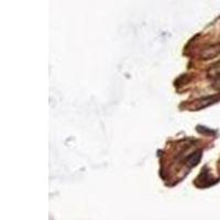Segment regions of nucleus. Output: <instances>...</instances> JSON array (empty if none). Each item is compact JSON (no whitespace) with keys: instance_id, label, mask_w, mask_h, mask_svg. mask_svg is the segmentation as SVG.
Returning <instances> with one entry per match:
<instances>
[{"instance_id":"1","label":"nucleus","mask_w":220,"mask_h":220,"mask_svg":"<svg viewBox=\"0 0 220 220\" xmlns=\"http://www.w3.org/2000/svg\"><path fill=\"white\" fill-rule=\"evenodd\" d=\"M219 99H220V96L215 95V96H209V97H205V98L196 100V109H197V110H200V109H204V108H206V107H209L210 105L217 102Z\"/></svg>"},{"instance_id":"2","label":"nucleus","mask_w":220,"mask_h":220,"mask_svg":"<svg viewBox=\"0 0 220 220\" xmlns=\"http://www.w3.org/2000/svg\"><path fill=\"white\" fill-rule=\"evenodd\" d=\"M200 158H201V151H197L196 153H193L188 156V158H187V164L189 166H196L199 163Z\"/></svg>"},{"instance_id":"3","label":"nucleus","mask_w":220,"mask_h":220,"mask_svg":"<svg viewBox=\"0 0 220 220\" xmlns=\"http://www.w3.org/2000/svg\"><path fill=\"white\" fill-rule=\"evenodd\" d=\"M208 76L211 78H219L220 77V61L214 64L209 71H208Z\"/></svg>"},{"instance_id":"4","label":"nucleus","mask_w":220,"mask_h":220,"mask_svg":"<svg viewBox=\"0 0 220 220\" xmlns=\"http://www.w3.org/2000/svg\"><path fill=\"white\" fill-rule=\"evenodd\" d=\"M218 170H219V172H220V161H219V164H218Z\"/></svg>"}]
</instances>
